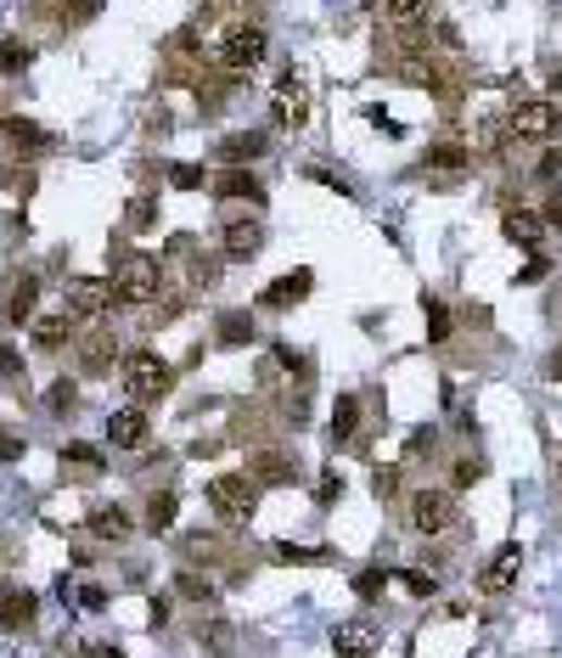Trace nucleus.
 <instances>
[{
	"label": "nucleus",
	"instance_id": "nucleus-1",
	"mask_svg": "<svg viewBox=\"0 0 562 658\" xmlns=\"http://www.w3.org/2000/svg\"><path fill=\"white\" fill-rule=\"evenodd\" d=\"M158 287H163V271H158V253H124L118 265H113V299L129 305V310H141L158 299Z\"/></svg>",
	"mask_w": 562,
	"mask_h": 658
},
{
	"label": "nucleus",
	"instance_id": "nucleus-2",
	"mask_svg": "<svg viewBox=\"0 0 562 658\" xmlns=\"http://www.w3.org/2000/svg\"><path fill=\"white\" fill-rule=\"evenodd\" d=\"M124 388H129V400H136V406H152V400H163V394L175 388V367L158 349H136L124 360Z\"/></svg>",
	"mask_w": 562,
	"mask_h": 658
},
{
	"label": "nucleus",
	"instance_id": "nucleus-3",
	"mask_svg": "<svg viewBox=\"0 0 562 658\" xmlns=\"http://www.w3.org/2000/svg\"><path fill=\"white\" fill-rule=\"evenodd\" d=\"M264 51H271V35H264L259 23H230V28H225V40H220V62H225L230 74L259 69Z\"/></svg>",
	"mask_w": 562,
	"mask_h": 658
},
{
	"label": "nucleus",
	"instance_id": "nucleus-4",
	"mask_svg": "<svg viewBox=\"0 0 562 658\" xmlns=\"http://www.w3.org/2000/svg\"><path fill=\"white\" fill-rule=\"evenodd\" d=\"M512 141H551L557 124H562V108L557 102H535V96H523V102L501 119Z\"/></svg>",
	"mask_w": 562,
	"mask_h": 658
},
{
	"label": "nucleus",
	"instance_id": "nucleus-5",
	"mask_svg": "<svg viewBox=\"0 0 562 658\" xmlns=\"http://www.w3.org/2000/svg\"><path fill=\"white\" fill-rule=\"evenodd\" d=\"M405 523H411L416 535H445L450 523H455V496H450V489H411Z\"/></svg>",
	"mask_w": 562,
	"mask_h": 658
},
{
	"label": "nucleus",
	"instance_id": "nucleus-6",
	"mask_svg": "<svg viewBox=\"0 0 562 658\" xmlns=\"http://www.w3.org/2000/svg\"><path fill=\"white\" fill-rule=\"evenodd\" d=\"M253 501H259V489H253L248 473H220V479H209V507H214L225 523H242V518L253 512Z\"/></svg>",
	"mask_w": 562,
	"mask_h": 658
},
{
	"label": "nucleus",
	"instance_id": "nucleus-7",
	"mask_svg": "<svg viewBox=\"0 0 562 658\" xmlns=\"http://www.w3.org/2000/svg\"><path fill=\"white\" fill-rule=\"evenodd\" d=\"M108 305H113V282L108 276H74L68 287H62V310H68L74 321L102 315Z\"/></svg>",
	"mask_w": 562,
	"mask_h": 658
},
{
	"label": "nucleus",
	"instance_id": "nucleus-8",
	"mask_svg": "<svg viewBox=\"0 0 562 658\" xmlns=\"http://www.w3.org/2000/svg\"><path fill=\"white\" fill-rule=\"evenodd\" d=\"M517 569H523V546H517V541H507V546L484 563L478 591H484V597H501V591H512V585H517Z\"/></svg>",
	"mask_w": 562,
	"mask_h": 658
},
{
	"label": "nucleus",
	"instance_id": "nucleus-9",
	"mask_svg": "<svg viewBox=\"0 0 562 658\" xmlns=\"http://www.w3.org/2000/svg\"><path fill=\"white\" fill-rule=\"evenodd\" d=\"M276 124L282 129H304L310 124V96H304V85H299L292 69L276 79Z\"/></svg>",
	"mask_w": 562,
	"mask_h": 658
},
{
	"label": "nucleus",
	"instance_id": "nucleus-10",
	"mask_svg": "<svg viewBox=\"0 0 562 658\" xmlns=\"http://www.w3.org/2000/svg\"><path fill=\"white\" fill-rule=\"evenodd\" d=\"M147 434H152L147 406H124V411H113V417H108V445H113V450H141V445H147Z\"/></svg>",
	"mask_w": 562,
	"mask_h": 658
},
{
	"label": "nucleus",
	"instance_id": "nucleus-11",
	"mask_svg": "<svg viewBox=\"0 0 562 658\" xmlns=\"http://www.w3.org/2000/svg\"><path fill=\"white\" fill-rule=\"evenodd\" d=\"M310 287H315V271H292V276H276L271 287L259 293V305H264V310H292V305H304V299H310Z\"/></svg>",
	"mask_w": 562,
	"mask_h": 658
},
{
	"label": "nucleus",
	"instance_id": "nucleus-12",
	"mask_svg": "<svg viewBox=\"0 0 562 658\" xmlns=\"http://www.w3.org/2000/svg\"><path fill=\"white\" fill-rule=\"evenodd\" d=\"M209 186H214V197H220V203H253V209L264 203V186H259L248 170H220Z\"/></svg>",
	"mask_w": 562,
	"mask_h": 658
},
{
	"label": "nucleus",
	"instance_id": "nucleus-13",
	"mask_svg": "<svg viewBox=\"0 0 562 658\" xmlns=\"http://www.w3.org/2000/svg\"><path fill=\"white\" fill-rule=\"evenodd\" d=\"M35 591H23V585H7L0 591V631H28L35 624Z\"/></svg>",
	"mask_w": 562,
	"mask_h": 658
},
{
	"label": "nucleus",
	"instance_id": "nucleus-14",
	"mask_svg": "<svg viewBox=\"0 0 562 658\" xmlns=\"http://www.w3.org/2000/svg\"><path fill=\"white\" fill-rule=\"evenodd\" d=\"M220 248H225V259H253L264 248V225L259 220H230L220 232Z\"/></svg>",
	"mask_w": 562,
	"mask_h": 658
},
{
	"label": "nucleus",
	"instance_id": "nucleus-15",
	"mask_svg": "<svg viewBox=\"0 0 562 658\" xmlns=\"http://www.w3.org/2000/svg\"><path fill=\"white\" fill-rule=\"evenodd\" d=\"M248 479H259V484H292V479H299V456L259 450L253 462H248Z\"/></svg>",
	"mask_w": 562,
	"mask_h": 658
},
{
	"label": "nucleus",
	"instance_id": "nucleus-16",
	"mask_svg": "<svg viewBox=\"0 0 562 658\" xmlns=\"http://www.w3.org/2000/svg\"><path fill=\"white\" fill-rule=\"evenodd\" d=\"M372 647H377V631L366 619H349V624H338L333 631V653L338 658H372Z\"/></svg>",
	"mask_w": 562,
	"mask_h": 658
},
{
	"label": "nucleus",
	"instance_id": "nucleus-17",
	"mask_svg": "<svg viewBox=\"0 0 562 658\" xmlns=\"http://www.w3.org/2000/svg\"><path fill=\"white\" fill-rule=\"evenodd\" d=\"M501 232H507V243H517V248H540L546 220H540L535 209H507V214H501Z\"/></svg>",
	"mask_w": 562,
	"mask_h": 658
},
{
	"label": "nucleus",
	"instance_id": "nucleus-18",
	"mask_svg": "<svg viewBox=\"0 0 562 658\" xmlns=\"http://www.w3.org/2000/svg\"><path fill=\"white\" fill-rule=\"evenodd\" d=\"M113 360H118V338H113V333H90V338L79 344V372H90V377L113 372Z\"/></svg>",
	"mask_w": 562,
	"mask_h": 658
},
{
	"label": "nucleus",
	"instance_id": "nucleus-19",
	"mask_svg": "<svg viewBox=\"0 0 562 658\" xmlns=\"http://www.w3.org/2000/svg\"><path fill=\"white\" fill-rule=\"evenodd\" d=\"M259 152H264V136H259V129H237V136H225V141L214 147V158L225 163V170H242V163L259 158Z\"/></svg>",
	"mask_w": 562,
	"mask_h": 658
},
{
	"label": "nucleus",
	"instance_id": "nucleus-20",
	"mask_svg": "<svg viewBox=\"0 0 562 658\" xmlns=\"http://www.w3.org/2000/svg\"><path fill=\"white\" fill-rule=\"evenodd\" d=\"M214 344H220V349H248V344H253V315H248V310H225V315L214 321Z\"/></svg>",
	"mask_w": 562,
	"mask_h": 658
},
{
	"label": "nucleus",
	"instance_id": "nucleus-21",
	"mask_svg": "<svg viewBox=\"0 0 562 658\" xmlns=\"http://www.w3.org/2000/svg\"><path fill=\"white\" fill-rule=\"evenodd\" d=\"M28 333H35V344L40 349H62L74 338V315L62 310V315H35V326H28Z\"/></svg>",
	"mask_w": 562,
	"mask_h": 658
},
{
	"label": "nucleus",
	"instance_id": "nucleus-22",
	"mask_svg": "<svg viewBox=\"0 0 562 658\" xmlns=\"http://www.w3.org/2000/svg\"><path fill=\"white\" fill-rule=\"evenodd\" d=\"M90 535H96V541H113V546L129 541V512H124V507H96V512H90Z\"/></svg>",
	"mask_w": 562,
	"mask_h": 658
},
{
	"label": "nucleus",
	"instance_id": "nucleus-23",
	"mask_svg": "<svg viewBox=\"0 0 562 658\" xmlns=\"http://www.w3.org/2000/svg\"><path fill=\"white\" fill-rule=\"evenodd\" d=\"M35 299H40V276H17V282H12L7 321H35Z\"/></svg>",
	"mask_w": 562,
	"mask_h": 658
},
{
	"label": "nucleus",
	"instance_id": "nucleus-24",
	"mask_svg": "<svg viewBox=\"0 0 562 658\" xmlns=\"http://www.w3.org/2000/svg\"><path fill=\"white\" fill-rule=\"evenodd\" d=\"M427 170H445V175H455L461 170V163H473V152L467 147H461V141H434V147H427Z\"/></svg>",
	"mask_w": 562,
	"mask_h": 658
},
{
	"label": "nucleus",
	"instance_id": "nucleus-25",
	"mask_svg": "<svg viewBox=\"0 0 562 658\" xmlns=\"http://www.w3.org/2000/svg\"><path fill=\"white\" fill-rule=\"evenodd\" d=\"M354 427H360V400H354V394H338V406H333V439L349 445Z\"/></svg>",
	"mask_w": 562,
	"mask_h": 658
},
{
	"label": "nucleus",
	"instance_id": "nucleus-26",
	"mask_svg": "<svg viewBox=\"0 0 562 658\" xmlns=\"http://www.w3.org/2000/svg\"><path fill=\"white\" fill-rule=\"evenodd\" d=\"M422 315H427V344H450V305L427 293V299H422Z\"/></svg>",
	"mask_w": 562,
	"mask_h": 658
},
{
	"label": "nucleus",
	"instance_id": "nucleus-27",
	"mask_svg": "<svg viewBox=\"0 0 562 658\" xmlns=\"http://www.w3.org/2000/svg\"><path fill=\"white\" fill-rule=\"evenodd\" d=\"M175 512H180V501H175V489H163V496H152V501H147V530H152V535H163V530H175Z\"/></svg>",
	"mask_w": 562,
	"mask_h": 658
},
{
	"label": "nucleus",
	"instance_id": "nucleus-28",
	"mask_svg": "<svg viewBox=\"0 0 562 658\" xmlns=\"http://www.w3.org/2000/svg\"><path fill=\"white\" fill-rule=\"evenodd\" d=\"M62 468H74L85 479H102V450H96V445H68V450H62Z\"/></svg>",
	"mask_w": 562,
	"mask_h": 658
},
{
	"label": "nucleus",
	"instance_id": "nucleus-29",
	"mask_svg": "<svg viewBox=\"0 0 562 658\" xmlns=\"http://www.w3.org/2000/svg\"><path fill=\"white\" fill-rule=\"evenodd\" d=\"M46 411H51V417H74V411H79V388H74L68 377H57L51 394H46Z\"/></svg>",
	"mask_w": 562,
	"mask_h": 658
},
{
	"label": "nucleus",
	"instance_id": "nucleus-30",
	"mask_svg": "<svg viewBox=\"0 0 562 658\" xmlns=\"http://www.w3.org/2000/svg\"><path fill=\"white\" fill-rule=\"evenodd\" d=\"M209 181H214V175L203 170V163H170V186H175V191H203Z\"/></svg>",
	"mask_w": 562,
	"mask_h": 658
},
{
	"label": "nucleus",
	"instance_id": "nucleus-31",
	"mask_svg": "<svg viewBox=\"0 0 562 658\" xmlns=\"http://www.w3.org/2000/svg\"><path fill=\"white\" fill-rule=\"evenodd\" d=\"M28 62H35V46H28V40H7V46H0V74H23Z\"/></svg>",
	"mask_w": 562,
	"mask_h": 658
},
{
	"label": "nucleus",
	"instance_id": "nucleus-32",
	"mask_svg": "<svg viewBox=\"0 0 562 658\" xmlns=\"http://www.w3.org/2000/svg\"><path fill=\"white\" fill-rule=\"evenodd\" d=\"M383 591H388V569H360V574H354V597H360V603H377Z\"/></svg>",
	"mask_w": 562,
	"mask_h": 658
},
{
	"label": "nucleus",
	"instance_id": "nucleus-33",
	"mask_svg": "<svg viewBox=\"0 0 562 658\" xmlns=\"http://www.w3.org/2000/svg\"><path fill=\"white\" fill-rule=\"evenodd\" d=\"M197 642H203L214 658H225V653H230V624H225V619H209L203 631H197Z\"/></svg>",
	"mask_w": 562,
	"mask_h": 658
},
{
	"label": "nucleus",
	"instance_id": "nucleus-34",
	"mask_svg": "<svg viewBox=\"0 0 562 658\" xmlns=\"http://www.w3.org/2000/svg\"><path fill=\"white\" fill-rule=\"evenodd\" d=\"M7 136L17 141V147H51V136L40 124H28V119H7Z\"/></svg>",
	"mask_w": 562,
	"mask_h": 658
},
{
	"label": "nucleus",
	"instance_id": "nucleus-35",
	"mask_svg": "<svg viewBox=\"0 0 562 658\" xmlns=\"http://www.w3.org/2000/svg\"><path fill=\"white\" fill-rule=\"evenodd\" d=\"M484 479V462H478V456H461V462L450 468V489H473Z\"/></svg>",
	"mask_w": 562,
	"mask_h": 658
},
{
	"label": "nucleus",
	"instance_id": "nucleus-36",
	"mask_svg": "<svg viewBox=\"0 0 562 658\" xmlns=\"http://www.w3.org/2000/svg\"><path fill=\"white\" fill-rule=\"evenodd\" d=\"M383 12L394 23H422L427 17V0H383Z\"/></svg>",
	"mask_w": 562,
	"mask_h": 658
},
{
	"label": "nucleus",
	"instance_id": "nucleus-37",
	"mask_svg": "<svg viewBox=\"0 0 562 658\" xmlns=\"http://www.w3.org/2000/svg\"><path fill=\"white\" fill-rule=\"evenodd\" d=\"M315 501H321V507L344 501V473H338V468H326V473H321V484H315Z\"/></svg>",
	"mask_w": 562,
	"mask_h": 658
},
{
	"label": "nucleus",
	"instance_id": "nucleus-38",
	"mask_svg": "<svg viewBox=\"0 0 562 658\" xmlns=\"http://www.w3.org/2000/svg\"><path fill=\"white\" fill-rule=\"evenodd\" d=\"M276 557H282V563H321L326 546H292V541H282V546H276Z\"/></svg>",
	"mask_w": 562,
	"mask_h": 658
},
{
	"label": "nucleus",
	"instance_id": "nucleus-39",
	"mask_svg": "<svg viewBox=\"0 0 562 658\" xmlns=\"http://www.w3.org/2000/svg\"><path fill=\"white\" fill-rule=\"evenodd\" d=\"M175 591H180V597H191V603H214V585H209V580H197V574H180Z\"/></svg>",
	"mask_w": 562,
	"mask_h": 658
},
{
	"label": "nucleus",
	"instance_id": "nucleus-40",
	"mask_svg": "<svg viewBox=\"0 0 562 658\" xmlns=\"http://www.w3.org/2000/svg\"><path fill=\"white\" fill-rule=\"evenodd\" d=\"M372 489H377V501H394V496H400V468H377Z\"/></svg>",
	"mask_w": 562,
	"mask_h": 658
},
{
	"label": "nucleus",
	"instance_id": "nucleus-41",
	"mask_svg": "<svg viewBox=\"0 0 562 658\" xmlns=\"http://www.w3.org/2000/svg\"><path fill=\"white\" fill-rule=\"evenodd\" d=\"M57 12L68 17V23H85V17L102 12V0H57Z\"/></svg>",
	"mask_w": 562,
	"mask_h": 658
},
{
	"label": "nucleus",
	"instance_id": "nucleus-42",
	"mask_svg": "<svg viewBox=\"0 0 562 658\" xmlns=\"http://www.w3.org/2000/svg\"><path fill=\"white\" fill-rule=\"evenodd\" d=\"M400 580H405V591H416V597H434V591H439V580H434V574H422V569H405Z\"/></svg>",
	"mask_w": 562,
	"mask_h": 658
},
{
	"label": "nucleus",
	"instance_id": "nucleus-43",
	"mask_svg": "<svg viewBox=\"0 0 562 658\" xmlns=\"http://www.w3.org/2000/svg\"><path fill=\"white\" fill-rule=\"evenodd\" d=\"M191 282L214 287V282H220V259H191Z\"/></svg>",
	"mask_w": 562,
	"mask_h": 658
},
{
	"label": "nucleus",
	"instance_id": "nucleus-44",
	"mask_svg": "<svg viewBox=\"0 0 562 658\" xmlns=\"http://www.w3.org/2000/svg\"><path fill=\"white\" fill-rule=\"evenodd\" d=\"M147 225H152V203L136 197V203H129V232H147Z\"/></svg>",
	"mask_w": 562,
	"mask_h": 658
},
{
	"label": "nucleus",
	"instance_id": "nucleus-45",
	"mask_svg": "<svg viewBox=\"0 0 562 658\" xmlns=\"http://www.w3.org/2000/svg\"><path fill=\"white\" fill-rule=\"evenodd\" d=\"M0 372H7L12 383H23V355H17L12 344H7V349H0Z\"/></svg>",
	"mask_w": 562,
	"mask_h": 658
},
{
	"label": "nucleus",
	"instance_id": "nucleus-46",
	"mask_svg": "<svg viewBox=\"0 0 562 658\" xmlns=\"http://www.w3.org/2000/svg\"><path fill=\"white\" fill-rule=\"evenodd\" d=\"M23 456V434H0V462H17Z\"/></svg>",
	"mask_w": 562,
	"mask_h": 658
},
{
	"label": "nucleus",
	"instance_id": "nucleus-47",
	"mask_svg": "<svg viewBox=\"0 0 562 658\" xmlns=\"http://www.w3.org/2000/svg\"><path fill=\"white\" fill-rule=\"evenodd\" d=\"M366 119H372V124H377V129H383V136H405V129H400V119H388V113H383V108H372V113H366Z\"/></svg>",
	"mask_w": 562,
	"mask_h": 658
},
{
	"label": "nucleus",
	"instance_id": "nucleus-48",
	"mask_svg": "<svg viewBox=\"0 0 562 658\" xmlns=\"http://www.w3.org/2000/svg\"><path fill=\"white\" fill-rule=\"evenodd\" d=\"M310 181H321V186H333V191H344V197H349V181H338L333 170H310Z\"/></svg>",
	"mask_w": 562,
	"mask_h": 658
},
{
	"label": "nucleus",
	"instance_id": "nucleus-49",
	"mask_svg": "<svg viewBox=\"0 0 562 658\" xmlns=\"http://www.w3.org/2000/svg\"><path fill=\"white\" fill-rule=\"evenodd\" d=\"M170 624V597H152V631H163Z\"/></svg>",
	"mask_w": 562,
	"mask_h": 658
},
{
	"label": "nucleus",
	"instance_id": "nucleus-50",
	"mask_svg": "<svg viewBox=\"0 0 562 658\" xmlns=\"http://www.w3.org/2000/svg\"><path fill=\"white\" fill-rule=\"evenodd\" d=\"M557 170H562V147H551V152L540 158V175H557Z\"/></svg>",
	"mask_w": 562,
	"mask_h": 658
},
{
	"label": "nucleus",
	"instance_id": "nucleus-51",
	"mask_svg": "<svg viewBox=\"0 0 562 658\" xmlns=\"http://www.w3.org/2000/svg\"><path fill=\"white\" fill-rule=\"evenodd\" d=\"M540 220H546V225H562V191H557L551 203H546V214H540Z\"/></svg>",
	"mask_w": 562,
	"mask_h": 658
},
{
	"label": "nucleus",
	"instance_id": "nucleus-52",
	"mask_svg": "<svg viewBox=\"0 0 562 658\" xmlns=\"http://www.w3.org/2000/svg\"><path fill=\"white\" fill-rule=\"evenodd\" d=\"M540 276H546V259H535V265H523V271H517V282H540Z\"/></svg>",
	"mask_w": 562,
	"mask_h": 658
},
{
	"label": "nucleus",
	"instance_id": "nucleus-53",
	"mask_svg": "<svg viewBox=\"0 0 562 658\" xmlns=\"http://www.w3.org/2000/svg\"><path fill=\"white\" fill-rule=\"evenodd\" d=\"M79 658H124V653H118V647H85Z\"/></svg>",
	"mask_w": 562,
	"mask_h": 658
},
{
	"label": "nucleus",
	"instance_id": "nucleus-54",
	"mask_svg": "<svg viewBox=\"0 0 562 658\" xmlns=\"http://www.w3.org/2000/svg\"><path fill=\"white\" fill-rule=\"evenodd\" d=\"M551 90L562 96V62H557V69H551Z\"/></svg>",
	"mask_w": 562,
	"mask_h": 658
},
{
	"label": "nucleus",
	"instance_id": "nucleus-55",
	"mask_svg": "<svg viewBox=\"0 0 562 658\" xmlns=\"http://www.w3.org/2000/svg\"><path fill=\"white\" fill-rule=\"evenodd\" d=\"M551 377H562V349L551 355Z\"/></svg>",
	"mask_w": 562,
	"mask_h": 658
}]
</instances>
